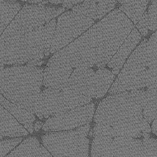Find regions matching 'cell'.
Here are the masks:
<instances>
[{"instance_id":"cell-24","label":"cell","mask_w":157,"mask_h":157,"mask_svg":"<svg viewBox=\"0 0 157 157\" xmlns=\"http://www.w3.org/2000/svg\"><path fill=\"white\" fill-rule=\"evenodd\" d=\"M72 11L84 15L94 21L98 19L97 0H84L82 3H78L72 7Z\"/></svg>"},{"instance_id":"cell-22","label":"cell","mask_w":157,"mask_h":157,"mask_svg":"<svg viewBox=\"0 0 157 157\" xmlns=\"http://www.w3.org/2000/svg\"><path fill=\"white\" fill-rule=\"evenodd\" d=\"M115 137H132L141 136V132L130 122L119 120L112 125Z\"/></svg>"},{"instance_id":"cell-14","label":"cell","mask_w":157,"mask_h":157,"mask_svg":"<svg viewBox=\"0 0 157 157\" xmlns=\"http://www.w3.org/2000/svg\"><path fill=\"white\" fill-rule=\"evenodd\" d=\"M28 131L0 104V140L5 137H21Z\"/></svg>"},{"instance_id":"cell-18","label":"cell","mask_w":157,"mask_h":157,"mask_svg":"<svg viewBox=\"0 0 157 157\" xmlns=\"http://www.w3.org/2000/svg\"><path fill=\"white\" fill-rule=\"evenodd\" d=\"M0 104L23 126L24 124H33L36 120V117L33 113L8 101L1 94H0Z\"/></svg>"},{"instance_id":"cell-33","label":"cell","mask_w":157,"mask_h":157,"mask_svg":"<svg viewBox=\"0 0 157 157\" xmlns=\"http://www.w3.org/2000/svg\"><path fill=\"white\" fill-rule=\"evenodd\" d=\"M43 123L41 121H37L34 124V129L36 131H38L39 130L42 128Z\"/></svg>"},{"instance_id":"cell-11","label":"cell","mask_w":157,"mask_h":157,"mask_svg":"<svg viewBox=\"0 0 157 157\" xmlns=\"http://www.w3.org/2000/svg\"><path fill=\"white\" fill-rule=\"evenodd\" d=\"M94 72L91 68H75L60 89L71 95L92 98L91 90Z\"/></svg>"},{"instance_id":"cell-19","label":"cell","mask_w":157,"mask_h":157,"mask_svg":"<svg viewBox=\"0 0 157 157\" xmlns=\"http://www.w3.org/2000/svg\"><path fill=\"white\" fill-rule=\"evenodd\" d=\"M149 1L150 0H132L128 3L122 4L118 9L136 25L147 10Z\"/></svg>"},{"instance_id":"cell-9","label":"cell","mask_w":157,"mask_h":157,"mask_svg":"<svg viewBox=\"0 0 157 157\" xmlns=\"http://www.w3.org/2000/svg\"><path fill=\"white\" fill-rule=\"evenodd\" d=\"M94 112L95 105L93 103L72 108L48 118L42 128L47 132L72 130L89 124Z\"/></svg>"},{"instance_id":"cell-37","label":"cell","mask_w":157,"mask_h":157,"mask_svg":"<svg viewBox=\"0 0 157 157\" xmlns=\"http://www.w3.org/2000/svg\"><path fill=\"white\" fill-rule=\"evenodd\" d=\"M141 136H143L144 138H149L150 137V135L147 132H141Z\"/></svg>"},{"instance_id":"cell-29","label":"cell","mask_w":157,"mask_h":157,"mask_svg":"<svg viewBox=\"0 0 157 157\" xmlns=\"http://www.w3.org/2000/svg\"><path fill=\"white\" fill-rule=\"evenodd\" d=\"M93 136H108L115 137L113 128L111 126L97 124L92 131Z\"/></svg>"},{"instance_id":"cell-30","label":"cell","mask_w":157,"mask_h":157,"mask_svg":"<svg viewBox=\"0 0 157 157\" xmlns=\"http://www.w3.org/2000/svg\"><path fill=\"white\" fill-rule=\"evenodd\" d=\"M145 82L146 86L148 89L157 88V66L148 68Z\"/></svg>"},{"instance_id":"cell-36","label":"cell","mask_w":157,"mask_h":157,"mask_svg":"<svg viewBox=\"0 0 157 157\" xmlns=\"http://www.w3.org/2000/svg\"><path fill=\"white\" fill-rule=\"evenodd\" d=\"M117 1L119 3L124 4V3H128V2L132 1V0H117Z\"/></svg>"},{"instance_id":"cell-8","label":"cell","mask_w":157,"mask_h":157,"mask_svg":"<svg viewBox=\"0 0 157 157\" xmlns=\"http://www.w3.org/2000/svg\"><path fill=\"white\" fill-rule=\"evenodd\" d=\"M94 24V20L73 11L63 12L56 21L50 53L67 46Z\"/></svg>"},{"instance_id":"cell-7","label":"cell","mask_w":157,"mask_h":157,"mask_svg":"<svg viewBox=\"0 0 157 157\" xmlns=\"http://www.w3.org/2000/svg\"><path fill=\"white\" fill-rule=\"evenodd\" d=\"M43 145L54 157H88V139L75 130L51 131L42 137Z\"/></svg>"},{"instance_id":"cell-13","label":"cell","mask_w":157,"mask_h":157,"mask_svg":"<svg viewBox=\"0 0 157 157\" xmlns=\"http://www.w3.org/2000/svg\"><path fill=\"white\" fill-rule=\"evenodd\" d=\"M112 157H145L143 141L132 137H113Z\"/></svg>"},{"instance_id":"cell-12","label":"cell","mask_w":157,"mask_h":157,"mask_svg":"<svg viewBox=\"0 0 157 157\" xmlns=\"http://www.w3.org/2000/svg\"><path fill=\"white\" fill-rule=\"evenodd\" d=\"M141 39L140 33L136 28H134L107 63L108 67L112 69V72L114 75H116L119 73L128 56L140 42Z\"/></svg>"},{"instance_id":"cell-4","label":"cell","mask_w":157,"mask_h":157,"mask_svg":"<svg viewBox=\"0 0 157 157\" xmlns=\"http://www.w3.org/2000/svg\"><path fill=\"white\" fill-rule=\"evenodd\" d=\"M66 11L61 7L43 4H25L16 14L0 36V43L18 39L48 23Z\"/></svg>"},{"instance_id":"cell-27","label":"cell","mask_w":157,"mask_h":157,"mask_svg":"<svg viewBox=\"0 0 157 157\" xmlns=\"http://www.w3.org/2000/svg\"><path fill=\"white\" fill-rule=\"evenodd\" d=\"M147 13L148 29L155 31L157 29V0H151Z\"/></svg>"},{"instance_id":"cell-6","label":"cell","mask_w":157,"mask_h":157,"mask_svg":"<svg viewBox=\"0 0 157 157\" xmlns=\"http://www.w3.org/2000/svg\"><path fill=\"white\" fill-rule=\"evenodd\" d=\"M92 101V98L71 95L60 88H47L40 92L33 105V111L34 115L42 120L88 104Z\"/></svg>"},{"instance_id":"cell-31","label":"cell","mask_w":157,"mask_h":157,"mask_svg":"<svg viewBox=\"0 0 157 157\" xmlns=\"http://www.w3.org/2000/svg\"><path fill=\"white\" fill-rule=\"evenodd\" d=\"M141 35L146 36L148 33V13L146 10L138 23L135 25Z\"/></svg>"},{"instance_id":"cell-2","label":"cell","mask_w":157,"mask_h":157,"mask_svg":"<svg viewBox=\"0 0 157 157\" xmlns=\"http://www.w3.org/2000/svg\"><path fill=\"white\" fill-rule=\"evenodd\" d=\"M43 70L28 65L0 69V94L34 114L33 105L39 97L43 85Z\"/></svg>"},{"instance_id":"cell-3","label":"cell","mask_w":157,"mask_h":157,"mask_svg":"<svg viewBox=\"0 0 157 157\" xmlns=\"http://www.w3.org/2000/svg\"><path fill=\"white\" fill-rule=\"evenodd\" d=\"M56 25L55 18L18 39L0 43V63L24 65L48 56Z\"/></svg>"},{"instance_id":"cell-38","label":"cell","mask_w":157,"mask_h":157,"mask_svg":"<svg viewBox=\"0 0 157 157\" xmlns=\"http://www.w3.org/2000/svg\"><path fill=\"white\" fill-rule=\"evenodd\" d=\"M17 0H0V2H15Z\"/></svg>"},{"instance_id":"cell-16","label":"cell","mask_w":157,"mask_h":157,"mask_svg":"<svg viewBox=\"0 0 157 157\" xmlns=\"http://www.w3.org/2000/svg\"><path fill=\"white\" fill-rule=\"evenodd\" d=\"M43 144L36 137H30L22 141L19 145L7 157H52Z\"/></svg>"},{"instance_id":"cell-25","label":"cell","mask_w":157,"mask_h":157,"mask_svg":"<svg viewBox=\"0 0 157 157\" xmlns=\"http://www.w3.org/2000/svg\"><path fill=\"white\" fill-rule=\"evenodd\" d=\"M116 0H97V18L101 20L115 9Z\"/></svg>"},{"instance_id":"cell-1","label":"cell","mask_w":157,"mask_h":157,"mask_svg":"<svg viewBox=\"0 0 157 157\" xmlns=\"http://www.w3.org/2000/svg\"><path fill=\"white\" fill-rule=\"evenodd\" d=\"M134 24L120 9L112 11L88 31L55 52L48 66L91 68L107 65Z\"/></svg>"},{"instance_id":"cell-35","label":"cell","mask_w":157,"mask_h":157,"mask_svg":"<svg viewBox=\"0 0 157 157\" xmlns=\"http://www.w3.org/2000/svg\"><path fill=\"white\" fill-rule=\"evenodd\" d=\"M24 2H27L31 3H35V4H39L40 0H21Z\"/></svg>"},{"instance_id":"cell-28","label":"cell","mask_w":157,"mask_h":157,"mask_svg":"<svg viewBox=\"0 0 157 157\" xmlns=\"http://www.w3.org/2000/svg\"><path fill=\"white\" fill-rule=\"evenodd\" d=\"M142 141L145 157H157V139L149 137Z\"/></svg>"},{"instance_id":"cell-34","label":"cell","mask_w":157,"mask_h":157,"mask_svg":"<svg viewBox=\"0 0 157 157\" xmlns=\"http://www.w3.org/2000/svg\"><path fill=\"white\" fill-rule=\"evenodd\" d=\"M153 122V124H152V126H151V130H152L153 133H154L155 134L157 135V117L155 118Z\"/></svg>"},{"instance_id":"cell-5","label":"cell","mask_w":157,"mask_h":157,"mask_svg":"<svg viewBox=\"0 0 157 157\" xmlns=\"http://www.w3.org/2000/svg\"><path fill=\"white\" fill-rule=\"evenodd\" d=\"M147 39H144L124 62L123 69L109 90L110 94L146 86L147 69L157 66V59L147 54Z\"/></svg>"},{"instance_id":"cell-23","label":"cell","mask_w":157,"mask_h":157,"mask_svg":"<svg viewBox=\"0 0 157 157\" xmlns=\"http://www.w3.org/2000/svg\"><path fill=\"white\" fill-rule=\"evenodd\" d=\"M146 92L147 102L142 113L148 123L151 124L157 117V88L148 89Z\"/></svg>"},{"instance_id":"cell-20","label":"cell","mask_w":157,"mask_h":157,"mask_svg":"<svg viewBox=\"0 0 157 157\" xmlns=\"http://www.w3.org/2000/svg\"><path fill=\"white\" fill-rule=\"evenodd\" d=\"M21 7V4L16 1L0 2V36Z\"/></svg>"},{"instance_id":"cell-17","label":"cell","mask_w":157,"mask_h":157,"mask_svg":"<svg viewBox=\"0 0 157 157\" xmlns=\"http://www.w3.org/2000/svg\"><path fill=\"white\" fill-rule=\"evenodd\" d=\"M115 75L109 70L99 68L94 72L92 83V98H101L108 92L115 80Z\"/></svg>"},{"instance_id":"cell-32","label":"cell","mask_w":157,"mask_h":157,"mask_svg":"<svg viewBox=\"0 0 157 157\" xmlns=\"http://www.w3.org/2000/svg\"><path fill=\"white\" fill-rule=\"evenodd\" d=\"M89 130H90V125L89 124L78 127V128H77L75 130L76 132L79 135L82 136H85V137H86L88 135Z\"/></svg>"},{"instance_id":"cell-26","label":"cell","mask_w":157,"mask_h":157,"mask_svg":"<svg viewBox=\"0 0 157 157\" xmlns=\"http://www.w3.org/2000/svg\"><path fill=\"white\" fill-rule=\"evenodd\" d=\"M22 140V137H15L13 139L0 141V157L5 156L20 144Z\"/></svg>"},{"instance_id":"cell-15","label":"cell","mask_w":157,"mask_h":157,"mask_svg":"<svg viewBox=\"0 0 157 157\" xmlns=\"http://www.w3.org/2000/svg\"><path fill=\"white\" fill-rule=\"evenodd\" d=\"M72 71L73 68L69 66H48L43 70V84L47 88H61Z\"/></svg>"},{"instance_id":"cell-10","label":"cell","mask_w":157,"mask_h":157,"mask_svg":"<svg viewBox=\"0 0 157 157\" xmlns=\"http://www.w3.org/2000/svg\"><path fill=\"white\" fill-rule=\"evenodd\" d=\"M129 91L112 94L100 103L94 120L97 124L112 126L128 115L126 99Z\"/></svg>"},{"instance_id":"cell-21","label":"cell","mask_w":157,"mask_h":157,"mask_svg":"<svg viewBox=\"0 0 157 157\" xmlns=\"http://www.w3.org/2000/svg\"><path fill=\"white\" fill-rule=\"evenodd\" d=\"M113 138L108 136H95L92 145V157H112Z\"/></svg>"}]
</instances>
